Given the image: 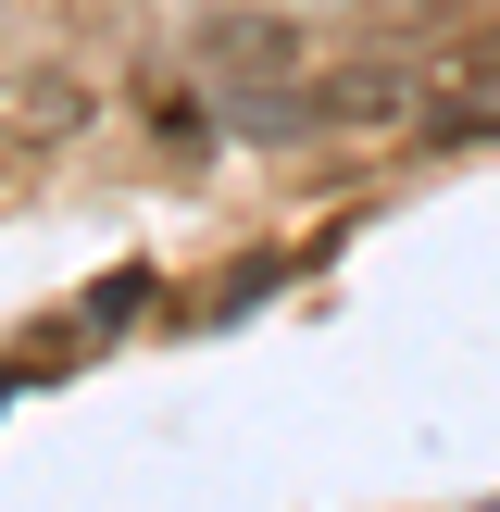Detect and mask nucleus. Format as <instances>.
I'll return each instance as SVG.
<instances>
[{"label":"nucleus","mask_w":500,"mask_h":512,"mask_svg":"<svg viewBox=\"0 0 500 512\" xmlns=\"http://www.w3.org/2000/svg\"><path fill=\"white\" fill-rule=\"evenodd\" d=\"M88 125H100L88 63H63V50H25V63H0V163H63Z\"/></svg>","instance_id":"7ed1b4c3"},{"label":"nucleus","mask_w":500,"mask_h":512,"mask_svg":"<svg viewBox=\"0 0 500 512\" xmlns=\"http://www.w3.org/2000/svg\"><path fill=\"white\" fill-rule=\"evenodd\" d=\"M413 113V75L400 63H325V75H300V88H275V100H238V138H375V125H400Z\"/></svg>","instance_id":"f257e3e1"},{"label":"nucleus","mask_w":500,"mask_h":512,"mask_svg":"<svg viewBox=\"0 0 500 512\" xmlns=\"http://www.w3.org/2000/svg\"><path fill=\"white\" fill-rule=\"evenodd\" d=\"M188 75L238 113V100H275V88H300L313 75V38H300L275 0H225V13H200V38H188Z\"/></svg>","instance_id":"f03ea898"}]
</instances>
